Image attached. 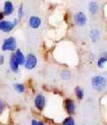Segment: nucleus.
Returning <instances> with one entry per match:
<instances>
[{"mask_svg": "<svg viewBox=\"0 0 107 125\" xmlns=\"http://www.w3.org/2000/svg\"><path fill=\"white\" fill-rule=\"evenodd\" d=\"M88 9H89V12H90L92 14H95V13H97V12H98V5L95 2L90 3Z\"/></svg>", "mask_w": 107, "mask_h": 125, "instance_id": "obj_12", "label": "nucleus"}, {"mask_svg": "<svg viewBox=\"0 0 107 125\" xmlns=\"http://www.w3.org/2000/svg\"><path fill=\"white\" fill-rule=\"evenodd\" d=\"M14 89H15L16 91H18L19 93H22L24 91V86L22 84H14Z\"/></svg>", "mask_w": 107, "mask_h": 125, "instance_id": "obj_16", "label": "nucleus"}, {"mask_svg": "<svg viewBox=\"0 0 107 125\" xmlns=\"http://www.w3.org/2000/svg\"><path fill=\"white\" fill-rule=\"evenodd\" d=\"M19 66H20V64H19L18 61L16 60L15 55H12V57H11V59H10V68H11V70L13 71V72H14V73H17V72L19 71Z\"/></svg>", "mask_w": 107, "mask_h": 125, "instance_id": "obj_9", "label": "nucleus"}, {"mask_svg": "<svg viewBox=\"0 0 107 125\" xmlns=\"http://www.w3.org/2000/svg\"><path fill=\"white\" fill-rule=\"evenodd\" d=\"M106 61H107V56H102V57H100L99 60H98V62H97V65H98V67L102 68Z\"/></svg>", "mask_w": 107, "mask_h": 125, "instance_id": "obj_15", "label": "nucleus"}, {"mask_svg": "<svg viewBox=\"0 0 107 125\" xmlns=\"http://www.w3.org/2000/svg\"><path fill=\"white\" fill-rule=\"evenodd\" d=\"M75 93H76V96H77V97H78V99H79V100L83 99L84 91H83V89H81L80 87H76V88H75Z\"/></svg>", "mask_w": 107, "mask_h": 125, "instance_id": "obj_13", "label": "nucleus"}, {"mask_svg": "<svg viewBox=\"0 0 107 125\" xmlns=\"http://www.w3.org/2000/svg\"><path fill=\"white\" fill-rule=\"evenodd\" d=\"M18 20L14 19L13 21H0V30L4 32H9L16 26Z\"/></svg>", "mask_w": 107, "mask_h": 125, "instance_id": "obj_3", "label": "nucleus"}, {"mask_svg": "<svg viewBox=\"0 0 107 125\" xmlns=\"http://www.w3.org/2000/svg\"><path fill=\"white\" fill-rule=\"evenodd\" d=\"M45 105H46V97L43 95L39 94L35 98V106L39 111H42V110L44 109Z\"/></svg>", "mask_w": 107, "mask_h": 125, "instance_id": "obj_5", "label": "nucleus"}, {"mask_svg": "<svg viewBox=\"0 0 107 125\" xmlns=\"http://www.w3.org/2000/svg\"><path fill=\"white\" fill-rule=\"evenodd\" d=\"M73 18H74V22H75L77 25H78V26H83L87 22L86 15H85L83 13H81V12L75 13V15H74Z\"/></svg>", "mask_w": 107, "mask_h": 125, "instance_id": "obj_6", "label": "nucleus"}, {"mask_svg": "<svg viewBox=\"0 0 107 125\" xmlns=\"http://www.w3.org/2000/svg\"><path fill=\"white\" fill-rule=\"evenodd\" d=\"M64 105L65 109L70 115H74L75 113V103L72 99H66L64 101Z\"/></svg>", "mask_w": 107, "mask_h": 125, "instance_id": "obj_7", "label": "nucleus"}, {"mask_svg": "<svg viewBox=\"0 0 107 125\" xmlns=\"http://www.w3.org/2000/svg\"><path fill=\"white\" fill-rule=\"evenodd\" d=\"M14 55H15V57H16V60L18 61L19 64H20V65H22V64L25 65L26 59H25V56H24V55L21 53V50H19V49L16 50V52H15V54H14Z\"/></svg>", "mask_w": 107, "mask_h": 125, "instance_id": "obj_11", "label": "nucleus"}, {"mask_svg": "<svg viewBox=\"0 0 107 125\" xmlns=\"http://www.w3.org/2000/svg\"><path fill=\"white\" fill-rule=\"evenodd\" d=\"M13 12V5L11 1H5V7H4V14L5 15H10Z\"/></svg>", "mask_w": 107, "mask_h": 125, "instance_id": "obj_10", "label": "nucleus"}, {"mask_svg": "<svg viewBox=\"0 0 107 125\" xmlns=\"http://www.w3.org/2000/svg\"><path fill=\"white\" fill-rule=\"evenodd\" d=\"M96 36H97V38H99V31H97V30H93V31H92V39H93L94 41H96L97 39V38H96Z\"/></svg>", "mask_w": 107, "mask_h": 125, "instance_id": "obj_17", "label": "nucleus"}, {"mask_svg": "<svg viewBox=\"0 0 107 125\" xmlns=\"http://www.w3.org/2000/svg\"><path fill=\"white\" fill-rule=\"evenodd\" d=\"M29 25L32 29H38L41 25V19L38 16H31L29 20Z\"/></svg>", "mask_w": 107, "mask_h": 125, "instance_id": "obj_8", "label": "nucleus"}, {"mask_svg": "<svg viewBox=\"0 0 107 125\" xmlns=\"http://www.w3.org/2000/svg\"><path fill=\"white\" fill-rule=\"evenodd\" d=\"M2 63H3V56L1 55V64H2Z\"/></svg>", "mask_w": 107, "mask_h": 125, "instance_id": "obj_20", "label": "nucleus"}, {"mask_svg": "<svg viewBox=\"0 0 107 125\" xmlns=\"http://www.w3.org/2000/svg\"><path fill=\"white\" fill-rule=\"evenodd\" d=\"M16 49V40L13 37H9L5 39L2 46L3 51H14Z\"/></svg>", "mask_w": 107, "mask_h": 125, "instance_id": "obj_2", "label": "nucleus"}, {"mask_svg": "<svg viewBox=\"0 0 107 125\" xmlns=\"http://www.w3.org/2000/svg\"><path fill=\"white\" fill-rule=\"evenodd\" d=\"M31 125H45V123H43L42 122H40V121L33 119V120L31 121Z\"/></svg>", "mask_w": 107, "mask_h": 125, "instance_id": "obj_19", "label": "nucleus"}, {"mask_svg": "<svg viewBox=\"0 0 107 125\" xmlns=\"http://www.w3.org/2000/svg\"><path fill=\"white\" fill-rule=\"evenodd\" d=\"M37 57L32 54H29L26 57V62H25V68L28 70H32L36 67L37 65Z\"/></svg>", "mask_w": 107, "mask_h": 125, "instance_id": "obj_4", "label": "nucleus"}, {"mask_svg": "<svg viewBox=\"0 0 107 125\" xmlns=\"http://www.w3.org/2000/svg\"><path fill=\"white\" fill-rule=\"evenodd\" d=\"M91 84L93 88L97 91H104L107 86V81L105 80V77H103L101 75H97L94 76L91 80Z\"/></svg>", "mask_w": 107, "mask_h": 125, "instance_id": "obj_1", "label": "nucleus"}, {"mask_svg": "<svg viewBox=\"0 0 107 125\" xmlns=\"http://www.w3.org/2000/svg\"><path fill=\"white\" fill-rule=\"evenodd\" d=\"M23 14H24L23 6H22V5H21V6H20V8H19V10H18V17H19V19L22 18V17H23Z\"/></svg>", "mask_w": 107, "mask_h": 125, "instance_id": "obj_18", "label": "nucleus"}, {"mask_svg": "<svg viewBox=\"0 0 107 125\" xmlns=\"http://www.w3.org/2000/svg\"><path fill=\"white\" fill-rule=\"evenodd\" d=\"M63 125H75V121L71 116L66 118L65 120L63 121Z\"/></svg>", "mask_w": 107, "mask_h": 125, "instance_id": "obj_14", "label": "nucleus"}]
</instances>
